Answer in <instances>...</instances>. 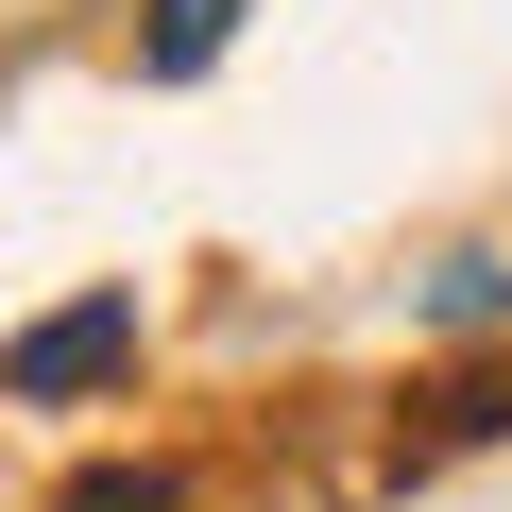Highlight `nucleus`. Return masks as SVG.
<instances>
[{
  "mask_svg": "<svg viewBox=\"0 0 512 512\" xmlns=\"http://www.w3.org/2000/svg\"><path fill=\"white\" fill-rule=\"evenodd\" d=\"M69 512H171V478L154 461H103V478H69Z\"/></svg>",
  "mask_w": 512,
  "mask_h": 512,
  "instance_id": "4",
  "label": "nucleus"
},
{
  "mask_svg": "<svg viewBox=\"0 0 512 512\" xmlns=\"http://www.w3.org/2000/svg\"><path fill=\"white\" fill-rule=\"evenodd\" d=\"M120 376H137V291H86V308H52V325L0 342V393H18V410H86Z\"/></svg>",
  "mask_w": 512,
  "mask_h": 512,
  "instance_id": "1",
  "label": "nucleus"
},
{
  "mask_svg": "<svg viewBox=\"0 0 512 512\" xmlns=\"http://www.w3.org/2000/svg\"><path fill=\"white\" fill-rule=\"evenodd\" d=\"M427 325H512V256H444V274H427Z\"/></svg>",
  "mask_w": 512,
  "mask_h": 512,
  "instance_id": "3",
  "label": "nucleus"
},
{
  "mask_svg": "<svg viewBox=\"0 0 512 512\" xmlns=\"http://www.w3.org/2000/svg\"><path fill=\"white\" fill-rule=\"evenodd\" d=\"M222 35H239V0H154V18H137V69H154V86H188Z\"/></svg>",
  "mask_w": 512,
  "mask_h": 512,
  "instance_id": "2",
  "label": "nucleus"
}]
</instances>
